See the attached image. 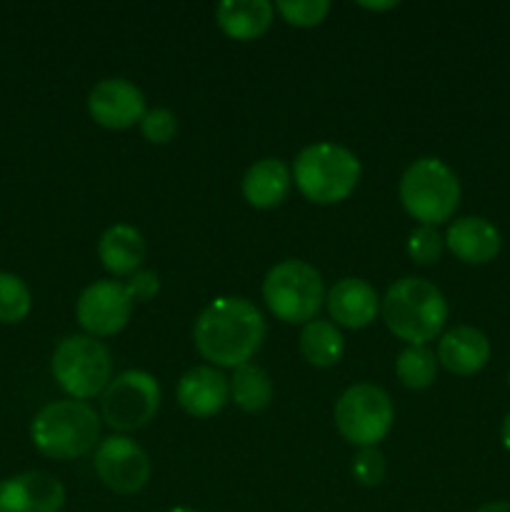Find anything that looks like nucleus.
<instances>
[{
	"instance_id": "11",
	"label": "nucleus",
	"mask_w": 510,
	"mask_h": 512,
	"mask_svg": "<svg viewBox=\"0 0 510 512\" xmlns=\"http://www.w3.org/2000/svg\"><path fill=\"white\" fill-rule=\"evenodd\" d=\"M133 313V298L125 290V283L118 280H95L80 293L75 315L78 323L93 338L115 335L128 325Z\"/></svg>"
},
{
	"instance_id": "25",
	"label": "nucleus",
	"mask_w": 510,
	"mask_h": 512,
	"mask_svg": "<svg viewBox=\"0 0 510 512\" xmlns=\"http://www.w3.org/2000/svg\"><path fill=\"white\" fill-rule=\"evenodd\" d=\"M445 238L438 233V228L433 225H420L413 233L408 235V255L413 263L418 265H430L435 260H440L443 255Z\"/></svg>"
},
{
	"instance_id": "10",
	"label": "nucleus",
	"mask_w": 510,
	"mask_h": 512,
	"mask_svg": "<svg viewBox=\"0 0 510 512\" xmlns=\"http://www.w3.org/2000/svg\"><path fill=\"white\" fill-rule=\"evenodd\" d=\"M95 473L113 493L133 495L148 485L150 458L135 440L110 435L95 448Z\"/></svg>"
},
{
	"instance_id": "1",
	"label": "nucleus",
	"mask_w": 510,
	"mask_h": 512,
	"mask_svg": "<svg viewBox=\"0 0 510 512\" xmlns=\"http://www.w3.org/2000/svg\"><path fill=\"white\" fill-rule=\"evenodd\" d=\"M263 313L250 300L223 295L205 305L193 325V340L198 353L220 368H240L263 345Z\"/></svg>"
},
{
	"instance_id": "8",
	"label": "nucleus",
	"mask_w": 510,
	"mask_h": 512,
	"mask_svg": "<svg viewBox=\"0 0 510 512\" xmlns=\"http://www.w3.org/2000/svg\"><path fill=\"white\" fill-rule=\"evenodd\" d=\"M393 418V400L378 385H350L335 403V428L358 448H378L393 428Z\"/></svg>"
},
{
	"instance_id": "27",
	"label": "nucleus",
	"mask_w": 510,
	"mask_h": 512,
	"mask_svg": "<svg viewBox=\"0 0 510 512\" xmlns=\"http://www.w3.org/2000/svg\"><path fill=\"white\" fill-rule=\"evenodd\" d=\"M140 133L148 143L165 145L175 138L178 133V118H175L173 110L168 108H153L145 110L143 120H140Z\"/></svg>"
},
{
	"instance_id": "22",
	"label": "nucleus",
	"mask_w": 510,
	"mask_h": 512,
	"mask_svg": "<svg viewBox=\"0 0 510 512\" xmlns=\"http://www.w3.org/2000/svg\"><path fill=\"white\" fill-rule=\"evenodd\" d=\"M230 398L245 413H260L273 400V380L258 365H240V368H235L233 378H230Z\"/></svg>"
},
{
	"instance_id": "9",
	"label": "nucleus",
	"mask_w": 510,
	"mask_h": 512,
	"mask_svg": "<svg viewBox=\"0 0 510 512\" xmlns=\"http://www.w3.org/2000/svg\"><path fill=\"white\" fill-rule=\"evenodd\" d=\"M160 408V385L145 370H125L103 390L100 413L115 430H138L153 420Z\"/></svg>"
},
{
	"instance_id": "18",
	"label": "nucleus",
	"mask_w": 510,
	"mask_h": 512,
	"mask_svg": "<svg viewBox=\"0 0 510 512\" xmlns=\"http://www.w3.org/2000/svg\"><path fill=\"white\" fill-rule=\"evenodd\" d=\"M290 178L288 165L280 158H263L250 165L243 175V195L253 208L268 210L288 198Z\"/></svg>"
},
{
	"instance_id": "31",
	"label": "nucleus",
	"mask_w": 510,
	"mask_h": 512,
	"mask_svg": "<svg viewBox=\"0 0 510 512\" xmlns=\"http://www.w3.org/2000/svg\"><path fill=\"white\" fill-rule=\"evenodd\" d=\"M500 440H503V448L510 453V413L505 415L503 425H500Z\"/></svg>"
},
{
	"instance_id": "2",
	"label": "nucleus",
	"mask_w": 510,
	"mask_h": 512,
	"mask_svg": "<svg viewBox=\"0 0 510 512\" xmlns=\"http://www.w3.org/2000/svg\"><path fill=\"white\" fill-rule=\"evenodd\" d=\"M383 318L390 333L410 345H425L440 335L448 320L445 295L425 278H400L383 298Z\"/></svg>"
},
{
	"instance_id": "29",
	"label": "nucleus",
	"mask_w": 510,
	"mask_h": 512,
	"mask_svg": "<svg viewBox=\"0 0 510 512\" xmlns=\"http://www.w3.org/2000/svg\"><path fill=\"white\" fill-rule=\"evenodd\" d=\"M125 290H128V295L133 298V303H148V300H153L155 295H158V290H160L158 273H153V270L138 268L135 273L128 275Z\"/></svg>"
},
{
	"instance_id": "3",
	"label": "nucleus",
	"mask_w": 510,
	"mask_h": 512,
	"mask_svg": "<svg viewBox=\"0 0 510 512\" xmlns=\"http://www.w3.org/2000/svg\"><path fill=\"white\" fill-rule=\"evenodd\" d=\"M100 418L85 400H60L40 410L30 423V438L43 455L73 460L98 443Z\"/></svg>"
},
{
	"instance_id": "32",
	"label": "nucleus",
	"mask_w": 510,
	"mask_h": 512,
	"mask_svg": "<svg viewBox=\"0 0 510 512\" xmlns=\"http://www.w3.org/2000/svg\"><path fill=\"white\" fill-rule=\"evenodd\" d=\"M170 512H195V510H190V508H173Z\"/></svg>"
},
{
	"instance_id": "14",
	"label": "nucleus",
	"mask_w": 510,
	"mask_h": 512,
	"mask_svg": "<svg viewBox=\"0 0 510 512\" xmlns=\"http://www.w3.org/2000/svg\"><path fill=\"white\" fill-rule=\"evenodd\" d=\"M445 245L458 260L468 265H485L498 258L503 248L500 230L480 215H465L453 220L445 233Z\"/></svg>"
},
{
	"instance_id": "21",
	"label": "nucleus",
	"mask_w": 510,
	"mask_h": 512,
	"mask_svg": "<svg viewBox=\"0 0 510 512\" xmlns=\"http://www.w3.org/2000/svg\"><path fill=\"white\" fill-rule=\"evenodd\" d=\"M343 333L330 320H310L300 333V353L315 368H330L343 358Z\"/></svg>"
},
{
	"instance_id": "7",
	"label": "nucleus",
	"mask_w": 510,
	"mask_h": 512,
	"mask_svg": "<svg viewBox=\"0 0 510 512\" xmlns=\"http://www.w3.org/2000/svg\"><path fill=\"white\" fill-rule=\"evenodd\" d=\"M113 360L93 335H68L53 353V378L73 400L95 398L108 388Z\"/></svg>"
},
{
	"instance_id": "6",
	"label": "nucleus",
	"mask_w": 510,
	"mask_h": 512,
	"mask_svg": "<svg viewBox=\"0 0 510 512\" xmlns=\"http://www.w3.org/2000/svg\"><path fill=\"white\" fill-rule=\"evenodd\" d=\"M263 298L283 323H310L325 300L323 278L303 260H283L265 275Z\"/></svg>"
},
{
	"instance_id": "16",
	"label": "nucleus",
	"mask_w": 510,
	"mask_h": 512,
	"mask_svg": "<svg viewBox=\"0 0 510 512\" xmlns=\"http://www.w3.org/2000/svg\"><path fill=\"white\" fill-rule=\"evenodd\" d=\"M438 360L453 375L480 373L490 360L488 335L473 325H458L440 338Z\"/></svg>"
},
{
	"instance_id": "33",
	"label": "nucleus",
	"mask_w": 510,
	"mask_h": 512,
	"mask_svg": "<svg viewBox=\"0 0 510 512\" xmlns=\"http://www.w3.org/2000/svg\"><path fill=\"white\" fill-rule=\"evenodd\" d=\"M508 385H510V370H508Z\"/></svg>"
},
{
	"instance_id": "26",
	"label": "nucleus",
	"mask_w": 510,
	"mask_h": 512,
	"mask_svg": "<svg viewBox=\"0 0 510 512\" xmlns=\"http://www.w3.org/2000/svg\"><path fill=\"white\" fill-rule=\"evenodd\" d=\"M275 8L290 25L310 28V25L323 23L330 10V3L328 0H278Z\"/></svg>"
},
{
	"instance_id": "12",
	"label": "nucleus",
	"mask_w": 510,
	"mask_h": 512,
	"mask_svg": "<svg viewBox=\"0 0 510 512\" xmlns=\"http://www.w3.org/2000/svg\"><path fill=\"white\" fill-rule=\"evenodd\" d=\"M88 113L98 125L123 130L140 123L145 115V95L125 78H105L90 90Z\"/></svg>"
},
{
	"instance_id": "5",
	"label": "nucleus",
	"mask_w": 510,
	"mask_h": 512,
	"mask_svg": "<svg viewBox=\"0 0 510 512\" xmlns=\"http://www.w3.org/2000/svg\"><path fill=\"white\" fill-rule=\"evenodd\" d=\"M398 193L408 215L435 228L458 210L460 180L440 158H418L405 168Z\"/></svg>"
},
{
	"instance_id": "23",
	"label": "nucleus",
	"mask_w": 510,
	"mask_h": 512,
	"mask_svg": "<svg viewBox=\"0 0 510 512\" xmlns=\"http://www.w3.org/2000/svg\"><path fill=\"white\" fill-rule=\"evenodd\" d=\"M395 373L398 380L410 390H423L430 388L438 373V360L435 353L425 345H410L395 360Z\"/></svg>"
},
{
	"instance_id": "15",
	"label": "nucleus",
	"mask_w": 510,
	"mask_h": 512,
	"mask_svg": "<svg viewBox=\"0 0 510 512\" xmlns=\"http://www.w3.org/2000/svg\"><path fill=\"white\" fill-rule=\"evenodd\" d=\"M230 398V383L213 365L188 370L178 383V403L193 418H213Z\"/></svg>"
},
{
	"instance_id": "17",
	"label": "nucleus",
	"mask_w": 510,
	"mask_h": 512,
	"mask_svg": "<svg viewBox=\"0 0 510 512\" xmlns=\"http://www.w3.org/2000/svg\"><path fill=\"white\" fill-rule=\"evenodd\" d=\"M325 305H328L335 323L353 330L373 323L380 310L375 288L360 278H343L340 283H335L325 298Z\"/></svg>"
},
{
	"instance_id": "24",
	"label": "nucleus",
	"mask_w": 510,
	"mask_h": 512,
	"mask_svg": "<svg viewBox=\"0 0 510 512\" xmlns=\"http://www.w3.org/2000/svg\"><path fill=\"white\" fill-rule=\"evenodd\" d=\"M30 290L23 278L0 273V323H20L30 313Z\"/></svg>"
},
{
	"instance_id": "19",
	"label": "nucleus",
	"mask_w": 510,
	"mask_h": 512,
	"mask_svg": "<svg viewBox=\"0 0 510 512\" xmlns=\"http://www.w3.org/2000/svg\"><path fill=\"white\" fill-rule=\"evenodd\" d=\"M98 258L113 275H130L145 258V238L133 225H110L98 240Z\"/></svg>"
},
{
	"instance_id": "30",
	"label": "nucleus",
	"mask_w": 510,
	"mask_h": 512,
	"mask_svg": "<svg viewBox=\"0 0 510 512\" xmlns=\"http://www.w3.org/2000/svg\"><path fill=\"white\" fill-rule=\"evenodd\" d=\"M475 512H510V500H495V503L480 505Z\"/></svg>"
},
{
	"instance_id": "4",
	"label": "nucleus",
	"mask_w": 510,
	"mask_h": 512,
	"mask_svg": "<svg viewBox=\"0 0 510 512\" xmlns=\"http://www.w3.org/2000/svg\"><path fill=\"white\" fill-rule=\"evenodd\" d=\"M293 178L300 193L320 205L340 203L360 180V160L338 143H315L298 153Z\"/></svg>"
},
{
	"instance_id": "28",
	"label": "nucleus",
	"mask_w": 510,
	"mask_h": 512,
	"mask_svg": "<svg viewBox=\"0 0 510 512\" xmlns=\"http://www.w3.org/2000/svg\"><path fill=\"white\" fill-rule=\"evenodd\" d=\"M350 470H353V478L358 480L360 485L375 488V485L383 483L385 478V455L380 453L378 448H360L358 453L353 455Z\"/></svg>"
},
{
	"instance_id": "13",
	"label": "nucleus",
	"mask_w": 510,
	"mask_h": 512,
	"mask_svg": "<svg viewBox=\"0 0 510 512\" xmlns=\"http://www.w3.org/2000/svg\"><path fill=\"white\" fill-rule=\"evenodd\" d=\"M63 505V483L43 470L0 480V512H60Z\"/></svg>"
},
{
	"instance_id": "20",
	"label": "nucleus",
	"mask_w": 510,
	"mask_h": 512,
	"mask_svg": "<svg viewBox=\"0 0 510 512\" xmlns=\"http://www.w3.org/2000/svg\"><path fill=\"white\" fill-rule=\"evenodd\" d=\"M220 30L235 40H253L273 23V5L268 0H223L215 8Z\"/></svg>"
}]
</instances>
